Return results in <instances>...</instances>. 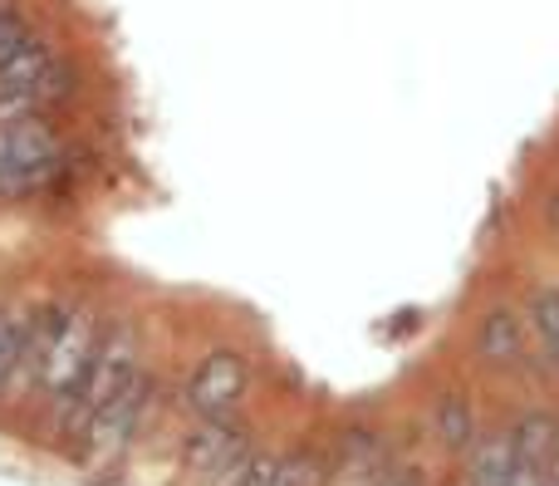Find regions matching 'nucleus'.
Instances as JSON below:
<instances>
[{
  "label": "nucleus",
  "mask_w": 559,
  "mask_h": 486,
  "mask_svg": "<svg viewBox=\"0 0 559 486\" xmlns=\"http://www.w3.org/2000/svg\"><path fill=\"white\" fill-rule=\"evenodd\" d=\"M147 364V349H143V324L133 320V315H108L104 320V334H98V349L94 359H88L84 379L74 383V393H69L64 403H59V413L49 418V432H55L59 442H74L79 432L88 428V423L98 418V413L108 408V403L118 399V393L128 389V383L138 379V369Z\"/></svg>",
  "instance_id": "f03ea898"
},
{
  "label": "nucleus",
  "mask_w": 559,
  "mask_h": 486,
  "mask_svg": "<svg viewBox=\"0 0 559 486\" xmlns=\"http://www.w3.org/2000/svg\"><path fill=\"white\" fill-rule=\"evenodd\" d=\"M535 212H540V232H545V241L559 246V177L540 192V206H535Z\"/></svg>",
  "instance_id": "2eb2a0df"
},
{
  "label": "nucleus",
  "mask_w": 559,
  "mask_h": 486,
  "mask_svg": "<svg viewBox=\"0 0 559 486\" xmlns=\"http://www.w3.org/2000/svg\"><path fill=\"white\" fill-rule=\"evenodd\" d=\"M432 438L442 442V452H452V458L472 452V442L481 438V428H476V403L466 389H442L432 399Z\"/></svg>",
  "instance_id": "9d476101"
},
{
  "label": "nucleus",
  "mask_w": 559,
  "mask_h": 486,
  "mask_svg": "<svg viewBox=\"0 0 559 486\" xmlns=\"http://www.w3.org/2000/svg\"><path fill=\"white\" fill-rule=\"evenodd\" d=\"M84 98H88V64L74 55V49H59L55 64L45 69V79L29 88V104H35V114H45V118H69Z\"/></svg>",
  "instance_id": "0eeeda50"
},
{
  "label": "nucleus",
  "mask_w": 559,
  "mask_h": 486,
  "mask_svg": "<svg viewBox=\"0 0 559 486\" xmlns=\"http://www.w3.org/2000/svg\"><path fill=\"white\" fill-rule=\"evenodd\" d=\"M35 310L29 300H0V403H10L25 369V349H29V330H35Z\"/></svg>",
  "instance_id": "6e6552de"
},
{
  "label": "nucleus",
  "mask_w": 559,
  "mask_h": 486,
  "mask_svg": "<svg viewBox=\"0 0 559 486\" xmlns=\"http://www.w3.org/2000/svg\"><path fill=\"white\" fill-rule=\"evenodd\" d=\"M246 389H251V359L236 344H216L192 364L182 383V403L192 418H236Z\"/></svg>",
  "instance_id": "20e7f679"
},
{
  "label": "nucleus",
  "mask_w": 559,
  "mask_h": 486,
  "mask_svg": "<svg viewBox=\"0 0 559 486\" xmlns=\"http://www.w3.org/2000/svg\"><path fill=\"white\" fill-rule=\"evenodd\" d=\"M59 39H55V29L45 25V20H39V29L35 35L25 39V45L15 49V55L5 59V64H0V94H20V98H29V88L39 84V79H45V69L55 64V55H59ZM35 108V104H29Z\"/></svg>",
  "instance_id": "1a4fd4ad"
},
{
  "label": "nucleus",
  "mask_w": 559,
  "mask_h": 486,
  "mask_svg": "<svg viewBox=\"0 0 559 486\" xmlns=\"http://www.w3.org/2000/svg\"><path fill=\"white\" fill-rule=\"evenodd\" d=\"M35 29H39V15L25 5V0H0V64H5Z\"/></svg>",
  "instance_id": "4468645a"
},
{
  "label": "nucleus",
  "mask_w": 559,
  "mask_h": 486,
  "mask_svg": "<svg viewBox=\"0 0 559 486\" xmlns=\"http://www.w3.org/2000/svg\"><path fill=\"white\" fill-rule=\"evenodd\" d=\"M271 486H329V458L324 452H314V448L285 452Z\"/></svg>",
  "instance_id": "ddd939ff"
},
{
  "label": "nucleus",
  "mask_w": 559,
  "mask_h": 486,
  "mask_svg": "<svg viewBox=\"0 0 559 486\" xmlns=\"http://www.w3.org/2000/svg\"><path fill=\"white\" fill-rule=\"evenodd\" d=\"M466 467H472V486H506L511 472L521 467V452H515L511 428L506 432H481L466 452Z\"/></svg>",
  "instance_id": "9b49d317"
},
{
  "label": "nucleus",
  "mask_w": 559,
  "mask_h": 486,
  "mask_svg": "<svg viewBox=\"0 0 559 486\" xmlns=\"http://www.w3.org/2000/svg\"><path fill=\"white\" fill-rule=\"evenodd\" d=\"M472 354L491 374H521L531 369V330H525L521 305L491 300L472 320Z\"/></svg>",
  "instance_id": "39448f33"
},
{
  "label": "nucleus",
  "mask_w": 559,
  "mask_h": 486,
  "mask_svg": "<svg viewBox=\"0 0 559 486\" xmlns=\"http://www.w3.org/2000/svg\"><path fill=\"white\" fill-rule=\"evenodd\" d=\"M157 408H163V379H157L153 364H143L138 379L128 383V389L118 393V399L108 403V408L98 413V418L88 423L74 442H69V458H74L79 467H88V472L118 467V462L133 452V442L153 428Z\"/></svg>",
  "instance_id": "7ed1b4c3"
},
{
  "label": "nucleus",
  "mask_w": 559,
  "mask_h": 486,
  "mask_svg": "<svg viewBox=\"0 0 559 486\" xmlns=\"http://www.w3.org/2000/svg\"><path fill=\"white\" fill-rule=\"evenodd\" d=\"M246 452H251V438H246V428L236 418H192V428H187V438H182L187 472L202 482L226 477Z\"/></svg>",
  "instance_id": "423d86ee"
},
{
  "label": "nucleus",
  "mask_w": 559,
  "mask_h": 486,
  "mask_svg": "<svg viewBox=\"0 0 559 486\" xmlns=\"http://www.w3.org/2000/svg\"><path fill=\"white\" fill-rule=\"evenodd\" d=\"M104 320L108 315L98 310V300L88 291L39 300L35 330H29V349H25V369H20V383L10 399L29 403L45 423L55 418L59 403L84 379L88 359H94V349H98V334H104Z\"/></svg>",
  "instance_id": "f257e3e1"
},
{
  "label": "nucleus",
  "mask_w": 559,
  "mask_h": 486,
  "mask_svg": "<svg viewBox=\"0 0 559 486\" xmlns=\"http://www.w3.org/2000/svg\"><path fill=\"white\" fill-rule=\"evenodd\" d=\"M511 438H515V452H521V462H531V467H545V462L559 452V418H555L550 408H531L511 428Z\"/></svg>",
  "instance_id": "f8f14e48"
}]
</instances>
